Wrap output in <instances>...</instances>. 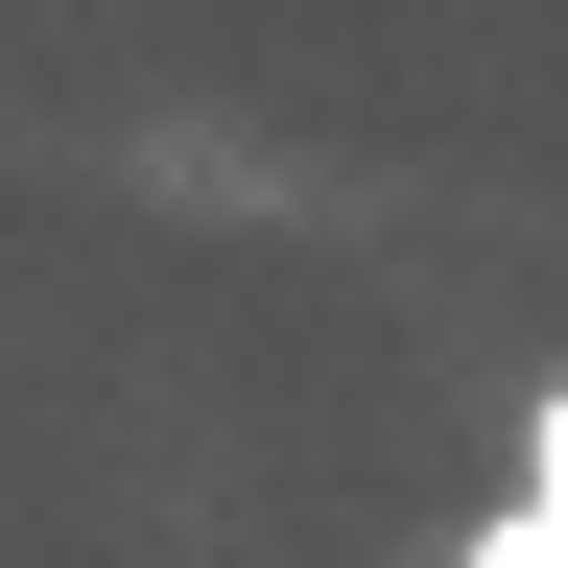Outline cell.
Listing matches in <instances>:
<instances>
[{
    "label": "cell",
    "instance_id": "obj_2",
    "mask_svg": "<svg viewBox=\"0 0 568 568\" xmlns=\"http://www.w3.org/2000/svg\"><path fill=\"white\" fill-rule=\"evenodd\" d=\"M545 521H568V497H545Z\"/></svg>",
    "mask_w": 568,
    "mask_h": 568
},
{
    "label": "cell",
    "instance_id": "obj_1",
    "mask_svg": "<svg viewBox=\"0 0 568 568\" xmlns=\"http://www.w3.org/2000/svg\"><path fill=\"white\" fill-rule=\"evenodd\" d=\"M521 497H568V426H545V474H521Z\"/></svg>",
    "mask_w": 568,
    "mask_h": 568
}]
</instances>
